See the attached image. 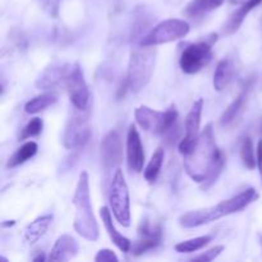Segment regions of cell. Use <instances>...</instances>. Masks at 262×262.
I'll list each match as a JSON object with an SVG mask.
<instances>
[{"instance_id": "11", "label": "cell", "mask_w": 262, "mask_h": 262, "mask_svg": "<svg viewBox=\"0 0 262 262\" xmlns=\"http://www.w3.org/2000/svg\"><path fill=\"white\" fill-rule=\"evenodd\" d=\"M202 109H204V99H199L193 102L191 110L187 114L186 123H184L186 135L179 143V152L183 156L189 155L199 142L200 135H201L200 133V124H201Z\"/></svg>"}, {"instance_id": "10", "label": "cell", "mask_w": 262, "mask_h": 262, "mask_svg": "<svg viewBox=\"0 0 262 262\" xmlns=\"http://www.w3.org/2000/svg\"><path fill=\"white\" fill-rule=\"evenodd\" d=\"M64 87L68 91L72 105L78 110H87L90 104L89 86L84 79L83 71L78 63L71 64L68 74H67Z\"/></svg>"}, {"instance_id": "24", "label": "cell", "mask_w": 262, "mask_h": 262, "mask_svg": "<svg viewBox=\"0 0 262 262\" xmlns=\"http://www.w3.org/2000/svg\"><path fill=\"white\" fill-rule=\"evenodd\" d=\"M138 234L142 239L152 241V242L160 245L161 238H163V230L159 224L152 223L148 217H143L138 225Z\"/></svg>"}, {"instance_id": "21", "label": "cell", "mask_w": 262, "mask_h": 262, "mask_svg": "<svg viewBox=\"0 0 262 262\" xmlns=\"http://www.w3.org/2000/svg\"><path fill=\"white\" fill-rule=\"evenodd\" d=\"M223 3L224 0H192L184 9V14L189 18H200L217 9Z\"/></svg>"}, {"instance_id": "36", "label": "cell", "mask_w": 262, "mask_h": 262, "mask_svg": "<svg viewBox=\"0 0 262 262\" xmlns=\"http://www.w3.org/2000/svg\"><path fill=\"white\" fill-rule=\"evenodd\" d=\"M15 224L14 220H10V222H3L2 223V227L3 228H8V227H13Z\"/></svg>"}, {"instance_id": "23", "label": "cell", "mask_w": 262, "mask_h": 262, "mask_svg": "<svg viewBox=\"0 0 262 262\" xmlns=\"http://www.w3.org/2000/svg\"><path fill=\"white\" fill-rule=\"evenodd\" d=\"M37 150V143L33 142V141H28V142H26L25 145L20 146V147L13 154L12 158L8 161L7 166L8 168H15V166L20 165V164L26 163V161L30 160L31 158H33V156L36 155Z\"/></svg>"}, {"instance_id": "15", "label": "cell", "mask_w": 262, "mask_h": 262, "mask_svg": "<svg viewBox=\"0 0 262 262\" xmlns=\"http://www.w3.org/2000/svg\"><path fill=\"white\" fill-rule=\"evenodd\" d=\"M78 253V242L72 235L64 234L56 239L55 245L51 248L49 261L67 262L74 258Z\"/></svg>"}, {"instance_id": "31", "label": "cell", "mask_w": 262, "mask_h": 262, "mask_svg": "<svg viewBox=\"0 0 262 262\" xmlns=\"http://www.w3.org/2000/svg\"><path fill=\"white\" fill-rule=\"evenodd\" d=\"M223 251H224V246H215V247L207 250L206 252L201 253V255H199V256H194L193 260L194 261H204V262L214 261L215 258H216L217 256L223 252Z\"/></svg>"}, {"instance_id": "18", "label": "cell", "mask_w": 262, "mask_h": 262, "mask_svg": "<svg viewBox=\"0 0 262 262\" xmlns=\"http://www.w3.org/2000/svg\"><path fill=\"white\" fill-rule=\"evenodd\" d=\"M252 82H253L252 78L248 79V81L246 82V84L243 86L241 94L233 100L232 104H230L229 106L225 109V112L223 113L222 118H220V123H222L223 125H228L230 124V123L234 122L235 118H237L238 115H239V113L242 112L243 106H245L246 99H247L248 96V92H250L251 87H252Z\"/></svg>"}, {"instance_id": "19", "label": "cell", "mask_w": 262, "mask_h": 262, "mask_svg": "<svg viewBox=\"0 0 262 262\" xmlns=\"http://www.w3.org/2000/svg\"><path fill=\"white\" fill-rule=\"evenodd\" d=\"M53 222V215H43L27 225L25 230V239L28 245H33L45 235Z\"/></svg>"}, {"instance_id": "5", "label": "cell", "mask_w": 262, "mask_h": 262, "mask_svg": "<svg viewBox=\"0 0 262 262\" xmlns=\"http://www.w3.org/2000/svg\"><path fill=\"white\" fill-rule=\"evenodd\" d=\"M109 204L113 215L123 227L130 225V202L129 191L122 169L117 168L109 188Z\"/></svg>"}, {"instance_id": "2", "label": "cell", "mask_w": 262, "mask_h": 262, "mask_svg": "<svg viewBox=\"0 0 262 262\" xmlns=\"http://www.w3.org/2000/svg\"><path fill=\"white\" fill-rule=\"evenodd\" d=\"M257 199V191L255 188H248L232 199L220 202L216 206L186 212L179 217V224L183 228H197L205 224H210L212 222H216L220 217L246 209L248 205H251Z\"/></svg>"}, {"instance_id": "7", "label": "cell", "mask_w": 262, "mask_h": 262, "mask_svg": "<svg viewBox=\"0 0 262 262\" xmlns=\"http://www.w3.org/2000/svg\"><path fill=\"white\" fill-rule=\"evenodd\" d=\"M135 118L142 129L156 135H164L174 127L178 118V112L174 105H171L165 112H158L148 106H140L136 109Z\"/></svg>"}, {"instance_id": "22", "label": "cell", "mask_w": 262, "mask_h": 262, "mask_svg": "<svg viewBox=\"0 0 262 262\" xmlns=\"http://www.w3.org/2000/svg\"><path fill=\"white\" fill-rule=\"evenodd\" d=\"M56 101H58V96L54 92H46L27 101V104L25 105V112L27 114H37L45 110L46 107L53 106Z\"/></svg>"}, {"instance_id": "25", "label": "cell", "mask_w": 262, "mask_h": 262, "mask_svg": "<svg viewBox=\"0 0 262 262\" xmlns=\"http://www.w3.org/2000/svg\"><path fill=\"white\" fill-rule=\"evenodd\" d=\"M164 158H165V152L161 147H159L158 150L154 152L152 158H151L150 163L147 164L145 169V179L148 183H154L158 179L159 174H160L161 168H163Z\"/></svg>"}, {"instance_id": "38", "label": "cell", "mask_w": 262, "mask_h": 262, "mask_svg": "<svg viewBox=\"0 0 262 262\" xmlns=\"http://www.w3.org/2000/svg\"><path fill=\"white\" fill-rule=\"evenodd\" d=\"M260 243H261V247H262V233L260 234Z\"/></svg>"}, {"instance_id": "3", "label": "cell", "mask_w": 262, "mask_h": 262, "mask_svg": "<svg viewBox=\"0 0 262 262\" xmlns=\"http://www.w3.org/2000/svg\"><path fill=\"white\" fill-rule=\"evenodd\" d=\"M73 206L76 209L73 227L82 238L91 242L99 239V225L94 215L90 193V178L87 171L79 174L78 183L73 196Z\"/></svg>"}, {"instance_id": "33", "label": "cell", "mask_w": 262, "mask_h": 262, "mask_svg": "<svg viewBox=\"0 0 262 262\" xmlns=\"http://www.w3.org/2000/svg\"><path fill=\"white\" fill-rule=\"evenodd\" d=\"M43 9L48 12L49 15L55 18L59 12V0H41Z\"/></svg>"}, {"instance_id": "26", "label": "cell", "mask_w": 262, "mask_h": 262, "mask_svg": "<svg viewBox=\"0 0 262 262\" xmlns=\"http://www.w3.org/2000/svg\"><path fill=\"white\" fill-rule=\"evenodd\" d=\"M212 241L211 235H202V237L193 238V239L184 241V242L178 243V245L174 246V250L179 253H192L196 252V251L202 250L205 246L209 245Z\"/></svg>"}, {"instance_id": "30", "label": "cell", "mask_w": 262, "mask_h": 262, "mask_svg": "<svg viewBox=\"0 0 262 262\" xmlns=\"http://www.w3.org/2000/svg\"><path fill=\"white\" fill-rule=\"evenodd\" d=\"M159 245L156 242H152V241L142 239V238H140V239L132 243L129 252L132 253V255H135V256H140V255H143L145 252H147V251L154 250V248H156Z\"/></svg>"}, {"instance_id": "4", "label": "cell", "mask_w": 262, "mask_h": 262, "mask_svg": "<svg viewBox=\"0 0 262 262\" xmlns=\"http://www.w3.org/2000/svg\"><path fill=\"white\" fill-rule=\"evenodd\" d=\"M155 61L156 49H154L152 46H141L132 50L128 63L127 78H125L130 91L140 92L147 86L152 77Z\"/></svg>"}, {"instance_id": "28", "label": "cell", "mask_w": 262, "mask_h": 262, "mask_svg": "<svg viewBox=\"0 0 262 262\" xmlns=\"http://www.w3.org/2000/svg\"><path fill=\"white\" fill-rule=\"evenodd\" d=\"M42 119H40V118H33V119H31L30 122L25 125V128H23L22 133H20L19 136V140H27V138L36 137V136H38L42 132Z\"/></svg>"}, {"instance_id": "16", "label": "cell", "mask_w": 262, "mask_h": 262, "mask_svg": "<svg viewBox=\"0 0 262 262\" xmlns=\"http://www.w3.org/2000/svg\"><path fill=\"white\" fill-rule=\"evenodd\" d=\"M262 3V0H250V2L245 3V4L241 5V8H238L234 13L229 17V19L227 20V23L223 27V33L225 36H230L233 33L237 32L239 30V27L242 26L243 20L246 19V17L248 15V13L251 10L255 9L256 7H258Z\"/></svg>"}, {"instance_id": "12", "label": "cell", "mask_w": 262, "mask_h": 262, "mask_svg": "<svg viewBox=\"0 0 262 262\" xmlns=\"http://www.w3.org/2000/svg\"><path fill=\"white\" fill-rule=\"evenodd\" d=\"M102 166L105 170L118 168L123 160V143L117 130H110L100 143Z\"/></svg>"}, {"instance_id": "34", "label": "cell", "mask_w": 262, "mask_h": 262, "mask_svg": "<svg viewBox=\"0 0 262 262\" xmlns=\"http://www.w3.org/2000/svg\"><path fill=\"white\" fill-rule=\"evenodd\" d=\"M257 166H258V171H260V177H261V181H262V140L258 141L257 143Z\"/></svg>"}, {"instance_id": "20", "label": "cell", "mask_w": 262, "mask_h": 262, "mask_svg": "<svg viewBox=\"0 0 262 262\" xmlns=\"http://www.w3.org/2000/svg\"><path fill=\"white\" fill-rule=\"evenodd\" d=\"M234 76V64L230 59H223L217 63L216 69L214 73V89L216 91L222 92L228 87V84L232 82Z\"/></svg>"}, {"instance_id": "37", "label": "cell", "mask_w": 262, "mask_h": 262, "mask_svg": "<svg viewBox=\"0 0 262 262\" xmlns=\"http://www.w3.org/2000/svg\"><path fill=\"white\" fill-rule=\"evenodd\" d=\"M230 3H232V4H245V3H247V2H250V0H229Z\"/></svg>"}, {"instance_id": "9", "label": "cell", "mask_w": 262, "mask_h": 262, "mask_svg": "<svg viewBox=\"0 0 262 262\" xmlns=\"http://www.w3.org/2000/svg\"><path fill=\"white\" fill-rule=\"evenodd\" d=\"M189 32L188 22L183 19H165L156 25L148 33L141 37V46H158L161 43H168L171 41L181 40L186 37Z\"/></svg>"}, {"instance_id": "13", "label": "cell", "mask_w": 262, "mask_h": 262, "mask_svg": "<svg viewBox=\"0 0 262 262\" xmlns=\"http://www.w3.org/2000/svg\"><path fill=\"white\" fill-rule=\"evenodd\" d=\"M127 164L129 170L135 173H141L145 164L142 141L135 124L129 125L127 135Z\"/></svg>"}, {"instance_id": "29", "label": "cell", "mask_w": 262, "mask_h": 262, "mask_svg": "<svg viewBox=\"0 0 262 262\" xmlns=\"http://www.w3.org/2000/svg\"><path fill=\"white\" fill-rule=\"evenodd\" d=\"M224 165H225V155L222 156V159H220L219 161H217L216 165L214 166V169L211 170V173L209 174V177H207L206 179H205L204 182L201 183V189L202 191H207V189L211 188L212 186L215 184V182L219 179L220 174L223 173V169H224Z\"/></svg>"}, {"instance_id": "35", "label": "cell", "mask_w": 262, "mask_h": 262, "mask_svg": "<svg viewBox=\"0 0 262 262\" xmlns=\"http://www.w3.org/2000/svg\"><path fill=\"white\" fill-rule=\"evenodd\" d=\"M32 260L36 261V262H40V261H45L46 257H45V256H43L42 252H38L37 256H33Z\"/></svg>"}, {"instance_id": "14", "label": "cell", "mask_w": 262, "mask_h": 262, "mask_svg": "<svg viewBox=\"0 0 262 262\" xmlns=\"http://www.w3.org/2000/svg\"><path fill=\"white\" fill-rule=\"evenodd\" d=\"M71 64L53 63L46 67L36 79V87L38 90H51L64 87L67 74H68Z\"/></svg>"}, {"instance_id": "27", "label": "cell", "mask_w": 262, "mask_h": 262, "mask_svg": "<svg viewBox=\"0 0 262 262\" xmlns=\"http://www.w3.org/2000/svg\"><path fill=\"white\" fill-rule=\"evenodd\" d=\"M241 156H242V161L245 166L250 170H253L256 166V158H255V147H253V142L250 137H246L243 140L242 146H241Z\"/></svg>"}, {"instance_id": "17", "label": "cell", "mask_w": 262, "mask_h": 262, "mask_svg": "<svg viewBox=\"0 0 262 262\" xmlns=\"http://www.w3.org/2000/svg\"><path fill=\"white\" fill-rule=\"evenodd\" d=\"M100 215H101V219L105 225V229H106L107 234H109L110 239L113 241V243H114V245L117 246L122 252L124 253L129 252L132 243H130V241L128 239V238H125L124 235L120 234V233L117 230L114 223H113L112 211H110L107 207H102V209L100 210Z\"/></svg>"}, {"instance_id": "32", "label": "cell", "mask_w": 262, "mask_h": 262, "mask_svg": "<svg viewBox=\"0 0 262 262\" xmlns=\"http://www.w3.org/2000/svg\"><path fill=\"white\" fill-rule=\"evenodd\" d=\"M95 261L96 262H113V261L118 262L119 261V258H118V256L115 255L114 251L105 248V250H100L99 252H97V255L95 256Z\"/></svg>"}, {"instance_id": "6", "label": "cell", "mask_w": 262, "mask_h": 262, "mask_svg": "<svg viewBox=\"0 0 262 262\" xmlns=\"http://www.w3.org/2000/svg\"><path fill=\"white\" fill-rule=\"evenodd\" d=\"M217 35L211 33L199 42L189 43L182 53L179 66L187 74H194L201 71L211 60L212 45L216 42Z\"/></svg>"}, {"instance_id": "8", "label": "cell", "mask_w": 262, "mask_h": 262, "mask_svg": "<svg viewBox=\"0 0 262 262\" xmlns=\"http://www.w3.org/2000/svg\"><path fill=\"white\" fill-rule=\"evenodd\" d=\"M91 137L90 128V112L78 110L74 107L73 113L67 120L66 129L63 135V143L68 150H78L82 148Z\"/></svg>"}, {"instance_id": "1", "label": "cell", "mask_w": 262, "mask_h": 262, "mask_svg": "<svg viewBox=\"0 0 262 262\" xmlns=\"http://www.w3.org/2000/svg\"><path fill=\"white\" fill-rule=\"evenodd\" d=\"M223 155H224L223 151L219 150L215 143L212 124L209 123L200 135L199 142L194 150L189 155L184 156V168H186L187 174L194 182L202 183L209 177Z\"/></svg>"}]
</instances>
